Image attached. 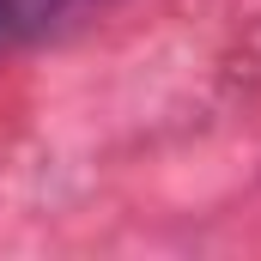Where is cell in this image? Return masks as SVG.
Masks as SVG:
<instances>
[{
  "label": "cell",
  "instance_id": "1",
  "mask_svg": "<svg viewBox=\"0 0 261 261\" xmlns=\"http://www.w3.org/2000/svg\"><path fill=\"white\" fill-rule=\"evenodd\" d=\"M103 6H116V0H0V55L31 49L43 37H61Z\"/></svg>",
  "mask_w": 261,
  "mask_h": 261
}]
</instances>
